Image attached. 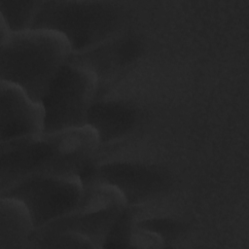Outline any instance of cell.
<instances>
[{
	"label": "cell",
	"mask_w": 249,
	"mask_h": 249,
	"mask_svg": "<svg viewBox=\"0 0 249 249\" xmlns=\"http://www.w3.org/2000/svg\"><path fill=\"white\" fill-rule=\"evenodd\" d=\"M28 248H83L95 249V244L87 236L71 231L31 235Z\"/></svg>",
	"instance_id": "11"
},
{
	"label": "cell",
	"mask_w": 249,
	"mask_h": 249,
	"mask_svg": "<svg viewBox=\"0 0 249 249\" xmlns=\"http://www.w3.org/2000/svg\"><path fill=\"white\" fill-rule=\"evenodd\" d=\"M131 113L118 105L92 104L87 124L93 127L99 141H106L125 131L132 123Z\"/></svg>",
	"instance_id": "9"
},
{
	"label": "cell",
	"mask_w": 249,
	"mask_h": 249,
	"mask_svg": "<svg viewBox=\"0 0 249 249\" xmlns=\"http://www.w3.org/2000/svg\"><path fill=\"white\" fill-rule=\"evenodd\" d=\"M97 86L98 76L94 68L70 57L41 99L45 111L44 131L86 125Z\"/></svg>",
	"instance_id": "4"
},
{
	"label": "cell",
	"mask_w": 249,
	"mask_h": 249,
	"mask_svg": "<svg viewBox=\"0 0 249 249\" xmlns=\"http://www.w3.org/2000/svg\"><path fill=\"white\" fill-rule=\"evenodd\" d=\"M12 30L5 21V19L0 16V43L4 42L8 36L11 34Z\"/></svg>",
	"instance_id": "12"
},
{
	"label": "cell",
	"mask_w": 249,
	"mask_h": 249,
	"mask_svg": "<svg viewBox=\"0 0 249 249\" xmlns=\"http://www.w3.org/2000/svg\"><path fill=\"white\" fill-rule=\"evenodd\" d=\"M85 184L79 174H32L0 193L27 207L35 229L70 212L80 201Z\"/></svg>",
	"instance_id": "6"
},
{
	"label": "cell",
	"mask_w": 249,
	"mask_h": 249,
	"mask_svg": "<svg viewBox=\"0 0 249 249\" xmlns=\"http://www.w3.org/2000/svg\"><path fill=\"white\" fill-rule=\"evenodd\" d=\"M34 231L32 217L24 203L12 196H1L0 249L28 248Z\"/></svg>",
	"instance_id": "8"
},
{
	"label": "cell",
	"mask_w": 249,
	"mask_h": 249,
	"mask_svg": "<svg viewBox=\"0 0 249 249\" xmlns=\"http://www.w3.org/2000/svg\"><path fill=\"white\" fill-rule=\"evenodd\" d=\"M44 127L42 102L20 87L0 81V142L41 133Z\"/></svg>",
	"instance_id": "7"
},
{
	"label": "cell",
	"mask_w": 249,
	"mask_h": 249,
	"mask_svg": "<svg viewBox=\"0 0 249 249\" xmlns=\"http://www.w3.org/2000/svg\"><path fill=\"white\" fill-rule=\"evenodd\" d=\"M73 54L68 39L48 28L12 31L0 43V81L41 101L52 80Z\"/></svg>",
	"instance_id": "2"
},
{
	"label": "cell",
	"mask_w": 249,
	"mask_h": 249,
	"mask_svg": "<svg viewBox=\"0 0 249 249\" xmlns=\"http://www.w3.org/2000/svg\"><path fill=\"white\" fill-rule=\"evenodd\" d=\"M119 9L103 1H42L31 28L60 32L73 53L106 40L120 25Z\"/></svg>",
	"instance_id": "3"
},
{
	"label": "cell",
	"mask_w": 249,
	"mask_h": 249,
	"mask_svg": "<svg viewBox=\"0 0 249 249\" xmlns=\"http://www.w3.org/2000/svg\"><path fill=\"white\" fill-rule=\"evenodd\" d=\"M127 206L125 196L116 186L101 181L89 182L85 184L80 201L70 212L35 229L32 235L71 231L89 237L97 248H102L112 227Z\"/></svg>",
	"instance_id": "5"
},
{
	"label": "cell",
	"mask_w": 249,
	"mask_h": 249,
	"mask_svg": "<svg viewBox=\"0 0 249 249\" xmlns=\"http://www.w3.org/2000/svg\"><path fill=\"white\" fill-rule=\"evenodd\" d=\"M42 1L0 0V16L12 31H20L32 27Z\"/></svg>",
	"instance_id": "10"
},
{
	"label": "cell",
	"mask_w": 249,
	"mask_h": 249,
	"mask_svg": "<svg viewBox=\"0 0 249 249\" xmlns=\"http://www.w3.org/2000/svg\"><path fill=\"white\" fill-rule=\"evenodd\" d=\"M89 124L0 142V193L32 174H79L99 145Z\"/></svg>",
	"instance_id": "1"
}]
</instances>
